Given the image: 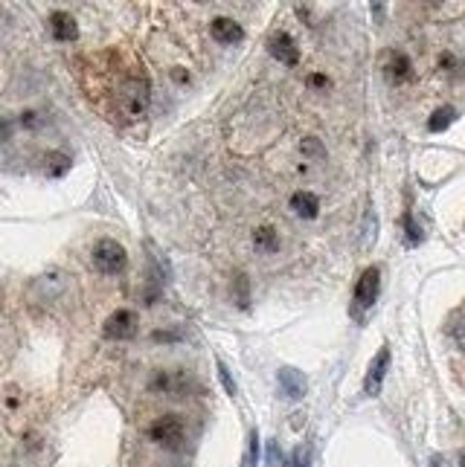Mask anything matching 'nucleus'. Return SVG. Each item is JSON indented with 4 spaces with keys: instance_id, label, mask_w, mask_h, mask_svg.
Wrapping results in <instances>:
<instances>
[{
    "instance_id": "nucleus-5",
    "label": "nucleus",
    "mask_w": 465,
    "mask_h": 467,
    "mask_svg": "<svg viewBox=\"0 0 465 467\" xmlns=\"http://www.w3.org/2000/svg\"><path fill=\"white\" fill-rule=\"evenodd\" d=\"M122 108L128 113H143L149 108V82L145 79H128L126 87H122Z\"/></svg>"
},
{
    "instance_id": "nucleus-10",
    "label": "nucleus",
    "mask_w": 465,
    "mask_h": 467,
    "mask_svg": "<svg viewBox=\"0 0 465 467\" xmlns=\"http://www.w3.org/2000/svg\"><path fill=\"white\" fill-rule=\"evenodd\" d=\"M291 209L303 220H314L317 215H320V198H317L314 192H294L291 194Z\"/></svg>"
},
{
    "instance_id": "nucleus-19",
    "label": "nucleus",
    "mask_w": 465,
    "mask_h": 467,
    "mask_svg": "<svg viewBox=\"0 0 465 467\" xmlns=\"http://www.w3.org/2000/svg\"><path fill=\"white\" fill-rule=\"evenodd\" d=\"M236 285H238V305L248 308V279L244 276H236Z\"/></svg>"
},
{
    "instance_id": "nucleus-4",
    "label": "nucleus",
    "mask_w": 465,
    "mask_h": 467,
    "mask_svg": "<svg viewBox=\"0 0 465 467\" xmlns=\"http://www.w3.org/2000/svg\"><path fill=\"white\" fill-rule=\"evenodd\" d=\"M378 287H381V273H378V267H366L358 285H355V305L358 308H373L375 299H378Z\"/></svg>"
},
{
    "instance_id": "nucleus-7",
    "label": "nucleus",
    "mask_w": 465,
    "mask_h": 467,
    "mask_svg": "<svg viewBox=\"0 0 465 467\" xmlns=\"http://www.w3.org/2000/svg\"><path fill=\"white\" fill-rule=\"evenodd\" d=\"M387 368H389V349L381 346V351L375 354L370 372H366V380H363V392H366V395H378V392H381V383L387 378Z\"/></svg>"
},
{
    "instance_id": "nucleus-22",
    "label": "nucleus",
    "mask_w": 465,
    "mask_h": 467,
    "mask_svg": "<svg viewBox=\"0 0 465 467\" xmlns=\"http://www.w3.org/2000/svg\"><path fill=\"white\" fill-rule=\"evenodd\" d=\"M303 151H311V154H320V145H317L314 139H306V142H303Z\"/></svg>"
},
{
    "instance_id": "nucleus-15",
    "label": "nucleus",
    "mask_w": 465,
    "mask_h": 467,
    "mask_svg": "<svg viewBox=\"0 0 465 467\" xmlns=\"http://www.w3.org/2000/svg\"><path fill=\"white\" fill-rule=\"evenodd\" d=\"M404 230H407V244H419L422 241V230L413 220V215H404Z\"/></svg>"
},
{
    "instance_id": "nucleus-6",
    "label": "nucleus",
    "mask_w": 465,
    "mask_h": 467,
    "mask_svg": "<svg viewBox=\"0 0 465 467\" xmlns=\"http://www.w3.org/2000/svg\"><path fill=\"white\" fill-rule=\"evenodd\" d=\"M267 53H271L277 61L288 64V67H297L300 64V50H297V44H294V38L288 32L271 35V41H267Z\"/></svg>"
},
{
    "instance_id": "nucleus-16",
    "label": "nucleus",
    "mask_w": 465,
    "mask_h": 467,
    "mask_svg": "<svg viewBox=\"0 0 465 467\" xmlns=\"http://www.w3.org/2000/svg\"><path fill=\"white\" fill-rule=\"evenodd\" d=\"M218 378H222V383H224V392H227V395H230V398H236V392H238V389H236V380L230 378V372H227V366H224V363H218Z\"/></svg>"
},
{
    "instance_id": "nucleus-2",
    "label": "nucleus",
    "mask_w": 465,
    "mask_h": 467,
    "mask_svg": "<svg viewBox=\"0 0 465 467\" xmlns=\"http://www.w3.org/2000/svg\"><path fill=\"white\" fill-rule=\"evenodd\" d=\"M183 435H186V427L178 415H160L157 421L149 427V438L155 444H163L169 450H175L183 444Z\"/></svg>"
},
{
    "instance_id": "nucleus-13",
    "label": "nucleus",
    "mask_w": 465,
    "mask_h": 467,
    "mask_svg": "<svg viewBox=\"0 0 465 467\" xmlns=\"http://www.w3.org/2000/svg\"><path fill=\"white\" fill-rule=\"evenodd\" d=\"M253 247L262 253H277L279 250V232L271 224H262L253 230Z\"/></svg>"
},
{
    "instance_id": "nucleus-21",
    "label": "nucleus",
    "mask_w": 465,
    "mask_h": 467,
    "mask_svg": "<svg viewBox=\"0 0 465 467\" xmlns=\"http://www.w3.org/2000/svg\"><path fill=\"white\" fill-rule=\"evenodd\" d=\"M308 85H311V87H317V90H323V87H329V79H326V76H320V73H314V76H308Z\"/></svg>"
},
{
    "instance_id": "nucleus-18",
    "label": "nucleus",
    "mask_w": 465,
    "mask_h": 467,
    "mask_svg": "<svg viewBox=\"0 0 465 467\" xmlns=\"http://www.w3.org/2000/svg\"><path fill=\"white\" fill-rule=\"evenodd\" d=\"M291 467H311V456H308V450H306V447H300L297 453H294Z\"/></svg>"
},
{
    "instance_id": "nucleus-14",
    "label": "nucleus",
    "mask_w": 465,
    "mask_h": 467,
    "mask_svg": "<svg viewBox=\"0 0 465 467\" xmlns=\"http://www.w3.org/2000/svg\"><path fill=\"white\" fill-rule=\"evenodd\" d=\"M457 119V111L451 108V105H445V108H439V111H433V116L428 119V128L433 131V134H439V131H445L451 122Z\"/></svg>"
},
{
    "instance_id": "nucleus-23",
    "label": "nucleus",
    "mask_w": 465,
    "mask_h": 467,
    "mask_svg": "<svg viewBox=\"0 0 465 467\" xmlns=\"http://www.w3.org/2000/svg\"><path fill=\"white\" fill-rule=\"evenodd\" d=\"M430 467H445V461L439 459V456H433V459H430Z\"/></svg>"
},
{
    "instance_id": "nucleus-20",
    "label": "nucleus",
    "mask_w": 465,
    "mask_h": 467,
    "mask_svg": "<svg viewBox=\"0 0 465 467\" xmlns=\"http://www.w3.org/2000/svg\"><path fill=\"white\" fill-rule=\"evenodd\" d=\"M279 461H282L279 444H277V441H271V450H267V467H279Z\"/></svg>"
},
{
    "instance_id": "nucleus-8",
    "label": "nucleus",
    "mask_w": 465,
    "mask_h": 467,
    "mask_svg": "<svg viewBox=\"0 0 465 467\" xmlns=\"http://www.w3.org/2000/svg\"><path fill=\"white\" fill-rule=\"evenodd\" d=\"M277 380H279V389H282V395H285V398L297 401V398L306 395V375L297 372V368L282 366V368H279V375H277Z\"/></svg>"
},
{
    "instance_id": "nucleus-1",
    "label": "nucleus",
    "mask_w": 465,
    "mask_h": 467,
    "mask_svg": "<svg viewBox=\"0 0 465 467\" xmlns=\"http://www.w3.org/2000/svg\"><path fill=\"white\" fill-rule=\"evenodd\" d=\"M93 264H96V270H99V273L116 276V273H122V270H126L128 253H126V247H122L119 241L102 238V241L93 244Z\"/></svg>"
},
{
    "instance_id": "nucleus-3",
    "label": "nucleus",
    "mask_w": 465,
    "mask_h": 467,
    "mask_svg": "<svg viewBox=\"0 0 465 467\" xmlns=\"http://www.w3.org/2000/svg\"><path fill=\"white\" fill-rule=\"evenodd\" d=\"M137 334V313L128 308H119L105 319V337L108 340H131Z\"/></svg>"
},
{
    "instance_id": "nucleus-17",
    "label": "nucleus",
    "mask_w": 465,
    "mask_h": 467,
    "mask_svg": "<svg viewBox=\"0 0 465 467\" xmlns=\"http://www.w3.org/2000/svg\"><path fill=\"white\" fill-rule=\"evenodd\" d=\"M53 157V166H50V175H64V168L70 166V157H64V154H50Z\"/></svg>"
},
{
    "instance_id": "nucleus-11",
    "label": "nucleus",
    "mask_w": 465,
    "mask_h": 467,
    "mask_svg": "<svg viewBox=\"0 0 465 467\" xmlns=\"http://www.w3.org/2000/svg\"><path fill=\"white\" fill-rule=\"evenodd\" d=\"M210 32H212V38H215L218 44H238V41L244 38V30L238 27L233 18H215L212 27H210Z\"/></svg>"
},
{
    "instance_id": "nucleus-12",
    "label": "nucleus",
    "mask_w": 465,
    "mask_h": 467,
    "mask_svg": "<svg viewBox=\"0 0 465 467\" xmlns=\"http://www.w3.org/2000/svg\"><path fill=\"white\" fill-rule=\"evenodd\" d=\"M384 73H387L389 82L401 85V82H407V79L413 76V64H410V58H407L404 53H389V56H387V64H384Z\"/></svg>"
},
{
    "instance_id": "nucleus-9",
    "label": "nucleus",
    "mask_w": 465,
    "mask_h": 467,
    "mask_svg": "<svg viewBox=\"0 0 465 467\" xmlns=\"http://www.w3.org/2000/svg\"><path fill=\"white\" fill-rule=\"evenodd\" d=\"M50 30L56 35V41H76L79 38V23L70 12H53L50 15Z\"/></svg>"
}]
</instances>
